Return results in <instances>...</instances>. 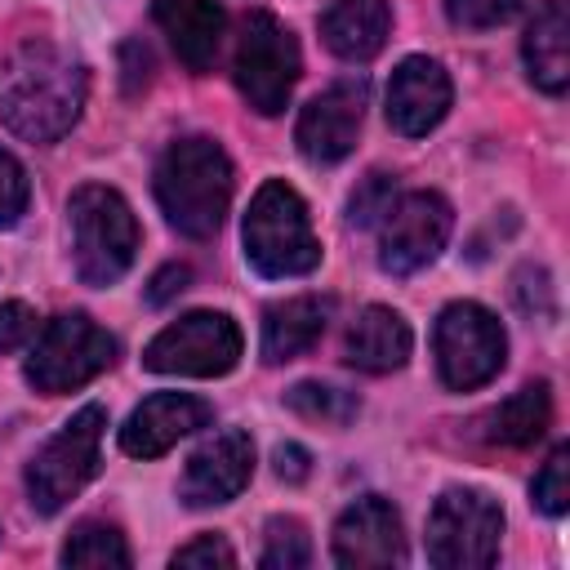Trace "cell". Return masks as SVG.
Masks as SVG:
<instances>
[{"label": "cell", "instance_id": "cell-1", "mask_svg": "<svg viewBox=\"0 0 570 570\" xmlns=\"http://www.w3.org/2000/svg\"><path fill=\"white\" fill-rule=\"evenodd\" d=\"M85 67L45 36L22 40L0 67V120L27 142H58L85 107Z\"/></svg>", "mask_w": 570, "mask_h": 570}, {"label": "cell", "instance_id": "cell-2", "mask_svg": "<svg viewBox=\"0 0 570 570\" xmlns=\"http://www.w3.org/2000/svg\"><path fill=\"white\" fill-rule=\"evenodd\" d=\"M156 200L174 232L209 240L232 205V160L214 138H178L156 165Z\"/></svg>", "mask_w": 570, "mask_h": 570}, {"label": "cell", "instance_id": "cell-3", "mask_svg": "<svg viewBox=\"0 0 570 570\" xmlns=\"http://www.w3.org/2000/svg\"><path fill=\"white\" fill-rule=\"evenodd\" d=\"M240 236H245V258L258 276H272V281L307 276L321 263V240L312 232L307 205L281 178H267L254 191Z\"/></svg>", "mask_w": 570, "mask_h": 570}, {"label": "cell", "instance_id": "cell-4", "mask_svg": "<svg viewBox=\"0 0 570 570\" xmlns=\"http://www.w3.org/2000/svg\"><path fill=\"white\" fill-rule=\"evenodd\" d=\"M67 214H71V249L80 281L85 285L120 281L138 254V218L125 205V196L102 183H85L71 191Z\"/></svg>", "mask_w": 570, "mask_h": 570}, {"label": "cell", "instance_id": "cell-5", "mask_svg": "<svg viewBox=\"0 0 570 570\" xmlns=\"http://www.w3.org/2000/svg\"><path fill=\"white\" fill-rule=\"evenodd\" d=\"M111 361H116V338L85 312H62L40 330L27 356V383L45 396H62L98 379Z\"/></svg>", "mask_w": 570, "mask_h": 570}, {"label": "cell", "instance_id": "cell-6", "mask_svg": "<svg viewBox=\"0 0 570 570\" xmlns=\"http://www.w3.org/2000/svg\"><path fill=\"white\" fill-rule=\"evenodd\" d=\"M102 428H107L102 405H85L62 423L58 436H49L36 450V459L27 463V494H31L36 512L53 517L58 508H67L85 490V481L98 472Z\"/></svg>", "mask_w": 570, "mask_h": 570}, {"label": "cell", "instance_id": "cell-7", "mask_svg": "<svg viewBox=\"0 0 570 570\" xmlns=\"http://www.w3.org/2000/svg\"><path fill=\"white\" fill-rule=\"evenodd\" d=\"M298 67H303V58H298V40L289 36V27L267 9L249 13L245 27H240L236 62H232L240 98L258 116L285 111V102L298 85Z\"/></svg>", "mask_w": 570, "mask_h": 570}, {"label": "cell", "instance_id": "cell-8", "mask_svg": "<svg viewBox=\"0 0 570 570\" xmlns=\"http://www.w3.org/2000/svg\"><path fill=\"white\" fill-rule=\"evenodd\" d=\"M503 508L485 490H445L428 512V561L441 570H476L499 557Z\"/></svg>", "mask_w": 570, "mask_h": 570}, {"label": "cell", "instance_id": "cell-9", "mask_svg": "<svg viewBox=\"0 0 570 570\" xmlns=\"http://www.w3.org/2000/svg\"><path fill=\"white\" fill-rule=\"evenodd\" d=\"M432 347H436L441 383L454 387V392H472V387L490 383L503 370V356H508L503 325L481 303H450L436 316Z\"/></svg>", "mask_w": 570, "mask_h": 570}, {"label": "cell", "instance_id": "cell-10", "mask_svg": "<svg viewBox=\"0 0 570 570\" xmlns=\"http://www.w3.org/2000/svg\"><path fill=\"white\" fill-rule=\"evenodd\" d=\"M236 361H240V330L227 312H187L174 325H165L142 352V365L151 374H187V379H218Z\"/></svg>", "mask_w": 570, "mask_h": 570}, {"label": "cell", "instance_id": "cell-11", "mask_svg": "<svg viewBox=\"0 0 570 570\" xmlns=\"http://www.w3.org/2000/svg\"><path fill=\"white\" fill-rule=\"evenodd\" d=\"M454 227V209L436 191H401L379 218V267L392 276H410L428 267Z\"/></svg>", "mask_w": 570, "mask_h": 570}, {"label": "cell", "instance_id": "cell-12", "mask_svg": "<svg viewBox=\"0 0 570 570\" xmlns=\"http://www.w3.org/2000/svg\"><path fill=\"white\" fill-rule=\"evenodd\" d=\"M365 94H370L365 80L352 76V80H338V85L321 89L298 111L294 142L312 165H334L356 147V134H361V120H365Z\"/></svg>", "mask_w": 570, "mask_h": 570}, {"label": "cell", "instance_id": "cell-13", "mask_svg": "<svg viewBox=\"0 0 570 570\" xmlns=\"http://www.w3.org/2000/svg\"><path fill=\"white\" fill-rule=\"evenodd\" d=\"M254 476V441L240 428H227L218 436H209L183 468V503L187 508H214L236 499Z\"/></svg>", "mask_w": 570, "mask_h": 570}, {"label": "cell", "instance_id": "cell-14", "mask_svg": "<svg viewBox=\"0 0 570 570\" xmlns=\"http://www.w3.org/2000/svg\"><path fill=\"white\" fill-rule=\"evenodd\" d=\"M334 561L338 566H401L405 534L401 517L387 499L365 494L334 521Z\"/></svg>", "mask_w": 570, "mask_h": 570}, {"label": "cell", "instance_id": "cell-15", "mask_svg": "<svg viewBox=\"0 0 570 570\" xmlns=\"http://www.w3.org/2000/svg\"><path fill=\"white\" fill-rule=\"evenodd\" d=\"M450 76L432 58H405L387 85V125L401 138H423L450 111Z\"/></svg>", "mask_w": 570, "mask_h": 570}, {"label": "cell", "instance_id": "cell-16", "mask_svg": "<svg viewBox=\"0 0 570 570\" xmlns=\"http://www.w3.org/2000/svg\"><path fill=\"white\" fill-rule=\"evenodd\" d=\"M214 419V410L200 401V396H187V392H156L147 396L120 428V450L134 454V459H156L165 454L169 445H178L187 432L205 428Z\"/></svg>", "mask_w": 570, "mask_h": 570}, {"label": "cell", "instance_id": "cell-17", "mask_svg": "<svg viewBox=\"0 0 570 570\" xmlns=\"http://www.w3.org/2000/svg\"><path fill=\"white\" fill-rule=\"evenodd\" d=\"M151 18L169 36V45L187 71L205 76L214 67L223 31H227L223 4H214V0H151Z\"/></svg>", "mask_w": 570, "mask_h": 570}, {"label": "cell", "instance_id": "cell-18", "mask_svg": "<svg viewBox=\"0 0 570 570\" xmlns=\"http://www.w3.org/2000/svg\"><path fill=\"white\" fill-rule=\"evenodd\" d=\"M343 356L347 365L365 370V374H392L410 361V325L401 321V312L370 303L343 338Z\"/></svg>", "mask_w": 570, "mask_h": 570}, {"label": "cell", "instance_id": "cell-19", "mask_svg": "<svg viewBox=\"0 0 570 570\" xmlns=\"http://www.w3.org/2000/svg\"><path fill=\"white\" fill-rule=\"evenodd\" d=\"M521 53H525L530 80L543 94H566V85H570V9H566V0L539 4V13L525 27Z\"/></svg>", "mask_w": 570, "mask_h": 570}, {"label": "cell", "instance_id": "cell-20", "mask_svg": "<svg viewBox=\"0 0 570 570\" xmlns=\"http://www.w3.org/2000/svg\"><path fill=\"white\" fill-rule=\"evenodd\" d=\"M387 27H392L387 0H334L321 13V40L330 45V53L347 62L374 58L387 40Z\"/></svg>", "mask_w": 570, "mask_h": 570}, {"label": "cell", "instance_id": "cell-21", "mask_svg": "<svg viewBox=\"0 0 570 570\" xmlns=\"http://www.w3.org/2000/svg\"><path fill=\"white\" fill-rule=\"evenodd\" d=\"M325 316H330V303L312 298V294L267 307V316H263V361L285 365V361L312 352L316 338L325 334Z\"/></svg>", "mask_w": 570, "mask_h": 570}, {"label": "cell", "instance_id": "cell-22", "mask_svg": "<svg viewBox=\"0 0 570 570\" xmlns=\"http://www.w3.org/2000/svg\"><path fill=\"white\" fill-rule=\"evenodd\" d=\"M548 423H552V392H548V383H525L521 392H512L490 414V432L485 436L499 441V445L521 450V445H534L548 432Z\"/></svg>", "mask_w": 570, "mask_h": 570}, {"label": "cell", "instance_id": "cell-23", "mask_svg": "<svg viewBox=\"0 0 570 570\" xmlns=\"http://www.w3.org/2000/svg\"><path fill=\"white\" fill-rule=\"evenodd\" d=\"M285 405L298 414V419H307V423H321V428H347L352 419H356V396L352 392H343V387H334V383H294L289 392H285Z\"/></svg>", "mask_w": 570, "mask_h": 570}, {"label": "cell", "instance_id": "cell-24", "mask_svg": "<svg viewBox=\"0 0 570 570\" xmlns=\"http://www.w3.org/2000/svg\"><path fill=\"white\" fill-rule=\"evenodd\" d=\"M129 548H125V534L107 521H80L71 530V539L62 543V566H129Z\"/></svg>", "mask_w": 570, "mask_h": 570}, {"label": "cell", "instance_id": "cell-25", "mask_svg": "<svg viewBox=\"0 0 570 570\" xmlns=\"http://www.w3.org/2000/svg\"><path fill=\"white\" fill-rule=\"evenodd\" d=\"M312 561V543H307V530L294 521V517H272L267 521V534H263V552H258V566L263 570H298Z\"/></svg>", "mask_w": 570, "mask_h": 570}, {"label": "cell", "instance_id": "cell-26", "mask_svg": "<svg viewBox=\"0 0 570 570\" xmlns=\"http://www.w3.org/2000/svg\"><path fill=\"white\" fill-rule=\"evenodd\" d=\"M530 494H534V503H539L548 517H561V512L570 508V450H566V445H557V450L548 454V463L539 468Z\"/></svg>", "mask_w": 570, "mask_h": 570}, {"label": "cell", "instance_id": "cell-27", "mask_svg": "<svg viewBox=\"0 0 570 570\" xmlns=\"http://www.w3.org/2000/svg\"><path fill=\"white\" fill-rule=\"evenodd\" d=\"M396 200V178L392 174H370L356 191H352V205H347V218L356 223V227H365V223H379L383 214H387V205Z\"/></svg>", "mask_w": 570, "mask_h": 570}, {"label": "cell", "instance_id": "cell-28", "mask_svg": "<svg viewBox=\"0 0 570 570\" xmlns=\"http://www.w3.org/2000/svg\"><path fill=\"white\" fill-rule=\"evenodd\" d=\"M517 9H521V0H445V18H450L454 27H468V31L499 27V22H508Z\"/></svg>", "mask_w": 570, "mask_h": 570}, {"label": "cell", "instance_id": "cell-29", "mask_svg": "<svg viewBox=\"0 0 570 570\" xmlns=\"http://www.w3.org/2000/svg\"><path fill=\"white\" fill-rule=\"evenodd\" d=\"M27 196H31V187H27V169L0 147V227H13V223L22 218Z\"/></svg>", "mask_w": 570, "mask_h": 570}, {"label": "cell", "instance_id": "cell-30", "mask_svg": "<svg viewBox=\"0 0 570 570\" xmlns=\"http://www.w3.org/2000/svg\"><path fill=\"white\" fill-rule=\"evenodd\" d=\"M169 566H236V552L227 548L223 534H200V539L183 543V548L169 557Z\"/></svg>", "mask_w": 570, "mask_h": 570}, {"label": "cell", "instance_id": "cell-31", "mask_svg": "<svg viewBox=\"0 0 570 570\" xmlns=\"http://www.w3.org/2000/svg\"><path fill=\"white\" fill-rule=\"evenodd\" d=\"M36 338V312L27 303H0V352H18Z\"/></svg>", "mask_w": 570, "mask_h": 570}, {"label": "cell", "instance_id": "cell-32", "mask_svg": "<svg viewBox=\"0 0 570 570\" xmlns=\"http://www.w3.org/2000/svg\"><path fill=\"white\" fill-rule=\"evenodd\" d=\"M120 58H125V94H138L151 80V49L142 40H129L120 49Z\"/></svg>", "mask_w": 570, "mask_h": 570}, {"label": "cell", "instance_id": "cell-33", "mask_svg": "<svg viewBox=\"0 0 570 570\" xmlns=\"http://www.w3.org/2000/svg\"><path fill=\"white\" fill-rule=\"evenodd\" d=\"M187 281H191V272L183 267V263H165L156 276H151V285H147V303H169L174 294H183L187 289Z\"/></svg>", "mask_w": 570, "mask_h": 570}, {"label": "cell", "instance_id": "cell-34", "mask_svg": "<svg viewBox=\"0 0 570 570\" xmlns=\"http://www.w3.org/2000/svg\"><path fill=\"white\" fill-rule=\"evenodd\" d=\"M272 463H276V476H281V481H303V476L312 472V454H307L303 445H294V441L276 445Z\"/></svg>", "mask_w": 570, "mask_h": 570}]
</instances>
